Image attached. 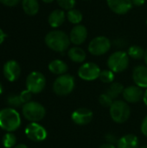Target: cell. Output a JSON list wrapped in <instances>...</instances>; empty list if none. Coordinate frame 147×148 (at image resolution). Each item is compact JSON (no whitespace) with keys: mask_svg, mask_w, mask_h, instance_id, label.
<instances>
[{"mask_svg":"<svg viewBox=\"0 0 147 148\" xmlns=\"http://www.w3.org/2000/svg\"><path fill=\"white\" fill-rule=\"evenodd\" d=\"M45 42L50 49L56 52H63L69 47L70 38L62 30H53L46 35Z\"/></svg>","mask_w":147,"mask_h":148,"instance_id":"obj_1","label":"cell"},{"mask_svg":"<svg viewBox=\"0 0 147 148\" xmlns=\"http://www.w3.org/2000/svg\"><path fill=\"white\" fill-rule=\"evenodd\" d=\"M21 125V118L16 110L7 108L0 110V127L7 132L16 130Z\"/></svg>","mask_w":147,"mask_h":148,"instance_id":"obj_2","label":"cell"},{"mask_svg":"<svg viewBox=\"0 0 147 148\" xmlns=\"http://www.w3.org/2000/svg\"><path fill=\"white\" fill-rule=\"evenodd\" d=\"M109 113L112 120L119 124L126 122L131 114V109L126 101L117 100L114 101L109 108Z\"/></svg>","mask_w":147,"mask_h":148,"instance_id":"obj_3","label":"cell"},{"mask_svg":"<svg viewBox=\"0 0 147 148\" xmlns=\"http://www.w3.org/2000/svg\"><path fill=\"white\" fill-rule=\"evenodd\" d=\"M75 78L68 74L59 75L53 84V91L55 95L60 96H65L71 94L75 88Z\"/></svg>","mask_w":147,"mask_h":148,"instance_id":"obj_4","label":"cell"},{"mask_svg":"<svg viewBox=\"0 0 147 148\" xmlns=\"http://www.w3.org/2000/svg\"><path fill=\"white\" fill-rule=\"evenodd\" d=\"M22 111L24 118L31 122L40 121L44 118L46 114L44 107L42 104L32 101L23 104Z\"/></svg>","mask_w":147,"mask_h":148,"instance_id":"obj_5","label":"cell"},{"mask_svg":"<svg viewBox=\"0 0 147 148\" xmlns=\"http://www.w3.org/2000/svg\"><path fill=\"white\" fill-rule=\"evenodd\" d=\"M129 65L128 55L124 51H116L107 60V66L113 73H120L127 69Z\"/></svg>","mask_w":147,"mask_h":148,"instance_id":"obj_6","label":"cell"},{"mask_svg":"<svg viewBox=\"0 0 147 148\" xmlns=\"http://www.w3.org/2000/svg\"><path fill=\"white\" fill-rule=\"evenodd\" d=\"M46 85V79L44 75L37 71L31 72L26 79V87L32 94L41 93Z\"/></svg>","mask_w":147,"mask_h":148,"instance_id":"obj_7","label":"cell"},{"mask_svg":"<svg viewBox=\"0 0 147 148\" xmlns=\"http://www.w3.org/2000/svg\"><path fill=\"white\" fill-rule=\"evenodd\" d=\"M111 48V42L105 36L94 38L88 44V51L94 56H102Z\"/></svg>","mask_w":147,"mask_h":148,"instance_id":"obj_8","label":"cell"},{"mask_svg":"<svg viewBox=\"0 0 147 148\" xmlns=\"http://www.w3.org/2000/svg\"><path fill=\"white\" fill-rule=\"evenodd\" d=\"M101 71V70L97 64L94 62H86L80 67L78 70V75L81 79L90 82L98 79Z\"/></svg>","mask_w":147,"mask_h":148,"instance_id":"obj_9","label":"cell"},{"mask_svg":"<svg viewBox=\"0 0 147 148\" xmlns=\"http://www.w3.org/2000/svg\"><path fill=\"white\" fill-rule=\"evenodd\" d=\"M26 136L32 141L39 142L47 138L46 129L37 122H31L25 128Z\"/></svg>","mask_w":147,"mask_h":148,"instance_id":"obj_10","label":"cell"},{"mask_svg":"<svg viewBox=\"0 0 147 148\" xmlns=\"http://www.w3.org/2000/svg\"><path fill=\"white\" fill-rule=\"evenodd\" d=\"M71 119L76 125H88L93 120V112L87 108H80L73 112Z\"/></svg>","mask_w":147,"mask_h":148,"instance_id":"obj_11","label":"cell"},{"mask_svg":"<svg viewBox=\"0 0 147 148\" xmlns=\"http://www.w3.org/2000/svg\"><path fill=\"white\" fill-rule=\"evenodd\" d=\"M125 101L129 103H137L143 99L144 92L138 86H129L124 88L122 93Z\"/></svg>","mask_w":147,"mask_h":148,"instance_id":"obj_12","label":"cell"},{"mask_svg":"<svg viewBox=\"0 0 147 148\" xmlns=\"http://www.w3.org/2000/svg\"><path fill=\"white\" fill-rule=\"evenodd\" d=\"M109 8L116 14H126L133 7L132 0H107Z\"/></svg>","mask_w":147,"mask_h":148,"instance_id":"obj_13","label":"cell"},{"mask_svg":"<svg viewBox=\"0 0 147 148\" xmlns=\"http://www.w3.org/2000/svg\"><path fill=\"white\" fill-rule=\"evenodd\" d=\"M21 73V69L19 64L13 60L8 61L3 66V75L9 82L16 81Z\"/></svg>","mask_w":147,"mask_h":148,"instance_id":"obj_14","label":"cell"},{"mask_svg":"<svg viewBox=\"0 0 147 148\" xmlns=\"http://www.w3.org/2000/svg\"><path fill=\"white\" fill-rule=\"evenodd\" d=\"M88 36V30L83 25H76L75 26L70 32V42L75 45L82 44Z\"/></svg>","mask_w":147,"mask_h":148,"instance_id":"obj_15","label":"cell"},{"mask_svg":"<svg viewBox=\"0 0 147 148\" xmlns=\"http://www.w3.org/2000/svg\"><path fill=\"white\" fill-rule=\"evenodd\" d=\"M133 79L136 86L147 88V66H137L133 69Z\"/></svg>","mask_w":147,"mask_h":148,"instance_id":"obj_16","label":"cell"},{"mask_svg":"<svg viewBox=\"0 0 147 148\" xmlns=\"http://www.w3.org/2000/svg\"><path fill=\"white\" fill-rule=\"evenodd\" d=\"M117 148H139V140L134 134H126L117 141Z\"/></svg>","mask_w":147,"mask_h":148,"instance_id":"obj_17","label":"cell"},{"mask_svg":"<svg viewBox=\"0 0 147 148\" xmlns=\"http://www.w3.org/2000/svg\"><path fill=\"white\" fill-rule=\"evenodd\" d=\"M65 20V13L62 10H55L49 16V23L53 28L61 26Z\"/></svg>","mask_w":147,"mask_h":148,"instance_id":"obj_18","label":"cell"},{"mask_svg":"<svg viewBox=\"0 0 147 148\" xmlns=\"http://www.w3.org/2000/svg\"><path fill=\"white\" fill-rule=\"evenodd\" d=\"M49 69L55 75H62L68 71V65L61 60H54L49 64Z\"/></svg>","mask_w":147,"mask_h":148,"instance_id":"obj_19","label":"cell"},{"mask_svg":"<svg viewBox=\"0 0 147 148\" xmlns=\"http://www.w3.org/2000/svg\"><path fill=\"white\" fill-rule=\"evenodd\" d=\"M68 57L74 62L81 63L83 62L86 59V52L80 47H73L68 52Z\"/></svg>","mask_w":147,"mask_h":148,"instance_id":"obj_20","label":"cell"},{"mask_svg":"<svg viewBox=\"0 0 147 148\" xmlns=\"http://www.w3.org/2000/svg\"><path fill=\"white\" fill-rule=\"evenodd\" d=\"M22 6L27 15L34 16L39 10V3L37 0H23Z\"/></svg>","mask_w":147,"mask_h":148,"instance_id":"obj_21","label":"cell"},{"mask_svg":"<svg viewBox=\"0 0 147 148\" xmlns=\"http://www.w3.org/2000/svg\"><path fill=\"white\" fill-rule=\"evenodd\" d=\"M124 87L121 83L119 82H113L112 83L109 88L107 90V94L112 98V99H116L123 93Z\"/></svg>","mask_w":147,"mask_h":148,"instance_id":"obj_22","label":"cell"},{"mask_svg":"<svg viewBox=\"0 0 147 148\" xmlns=\"http://www.w3.org/2000/svg\"><path fill=\"white\" fill-rule=\"evenodd\" d=\"M67 17L70 23H72L74 24H78L82 20V14L80 10L72 9V10H68V12L67 13Z\"/></svg>","mask_w":147,"mask_h":148,"instance_id":"obj_23","label":"cell"},{"mask_svg":"<svg viewBox=\"0 0 147 148\" xmlns=\"http://www.w3.org/2000/svg\"><path fill=\"white\" fill-rule=\"evenodd\" d=\"M128 55L133 59H141L145 56V50L139 46H132L128 49Z\"/></svg>","mask_w":147,"mask_h":148,"instance_id":"obj_24","label":"cell"},{"mask_svg":"<svg viewBox=\"0 0 147 148\" xmlns=\"http://www.w3.org/2000/svg\"><path fill=\"white\" fill-rule=\"evenodd\" d=\"M99 78L104 83H112L114 80V74L110 69L102 70L101 71Z\"/></svg>","mask_w":147,"mask_h":148,"instance_id":"obj_25","label":"cell"},{"mask_svg":"<svg viewBox=\"0 0 147 148\" xmlns=\"http://www.w3.org/2000/svg\"><path fill=\"white\" fill-rule=\"evenodd\" d=\"M16 138L13 134L8 133L3 138V145L5 148H11L16 145Z\"/></svg>","mask_w":147,"mask_h":148,"instance_id":"obj_26","label":"cell"},{"mask_svg":"<svg viewBox=\"0 0 147 148\" xmlns=\"http://www.w3.org/2000/svg\"><path fill=\"white\" fill-rule=\"evenodd\" d=\"M113 101H114L113 99H112L107 93L101 95L99 97V102L104 108H110Z\"/></svg>","mask_w":147,"mask_h":148,"instance_id":"obj_27","label":"cell"},{"mask_svg":"<svg viewBox=\"0 0 147 148\" xmlns=\"http://www.w3.org/2000/svg\"><path fill=\"white\" fill-rule=\"evenodd\" d=\"M7 102L10 106H12V107H15V108H17V107H20L22 104H23L20 99V96L19 95H10L8 98H7Z\"/></svg>","mask_w":147,"mask_h":148,"instance_id":"obj_28","label":"cell"},{"mask_svg":"<svg viewBox=\"0 0 147 148\" xmlns=\"http://www.w3.org/2000/svg\"><path fill=\"white\" fill-rule=\"evenodd\" d=\"M59 6L64 10H72L75 5V0H56Z\"/></svg>","mask_w":147,"mask_h":148,"instance_id":"obj_29","label":"cell"},{"mask_svg":"<svg viewBox=\"0 0 147 148\" xmlns=\"http://www.w3.org/2000/svg\"><path fill=\"white\" fill-rule=\"evenodd\" d=\"M19 96H20V99H21L22 102L23 104H25V103H28V102L31 101L30 100H31V97H32V93L29 90L26 89V90L22 91V93L19 95Z\"/></svg>","mask_w":147,"mask_h":148,"instance_id":"obj_30","label":"cell"},{"mask_svg":"<svg viewBox=\"0 0 147 148\" xmlns=\"http://www.w3.org/2000/svg\"><path fill=\"white\" fill-rule=\"evenodd\" d=\"M21 0H0V3H2L3 4L6 5V6H15Z\"/></svg>","mask_w":147,"mask_h":148,"instance_id":"obj_31","label":"cell"},{"mask_svg":"<svg viewBox=\"0 0 147 148\" xmlns=\"http://www.w3.org/2000/svg\"><path fill=\"white\" fill-rule=\"evenodd\" d=\"M141 133L147 137V115L144 118L141 123Z\"/></svg>","mask_w":147,"mask_h":148,"instance_id":"obj_32","label":"cell"},{"mask_svg":"<svg viewBox=\"0 0 147 148\" xmlns=\"http://www.w3.org/2000/svg\"><path fill=\"white\" fill-rule=\"evenodd\" d=\"M106 139H107V142L110 143V144H113V143H115L116 140H116V137H115L113 134H107V135L106 136Z\"/></svg>","mask_w":147,"mask_h":148,"instance_id":"obj_33","label":"cell"},{"mask_svg":"<svg viewBox=\"0 0 147 148\" xmlns=\"http://www.w3.org/2000/svg\"><path fill=\"white\" fill-rule=\"evenodd\" d=\"M114 43H115V45H116V46H119V47H123V46L126 44L125 41H124V40H122V39L115 40V41H114Z\"/></svg>","mask_w":147,"mask_h":148,"instance_id":"obj_34","label":"cell"},{"mask_svg":"<svg viewBox=\"0 0 147 148\" xmlns=\"http://www.w3.org/2000/svg\"><path fill=\"white\" fill-rule=\"evenodd\" d=\"M132 2H133V4L136 6H140L145 3L146 0H132Z\"/></svg>","mask_w":147,"mask_h":148,"instance_id":"obj_35","label":"cell"},{"mask_svg":"<svg viewBox=\"0 0 147 148\" xmlns=\"http://www.w3.org/2000/svg\"><path fill=\"white\" fill-rule=\"evenodd\" d=\"M100 148H116L114 147L113 144H110V143H107V144H103L102 146H101Z\"/></svg>","mask_w":147,"mask_h":148,"instance_id":"obj_36","label":"cell"},{"mask_svg":"<svg viewBox=\"0 0 147 148\" xmlns=\"http://www.w3.org/2000/svg\"><path fill=\"white\" fill-rule=\"evenodd\" d=\"M4 38H5V34H4V32L0 29V44L4 41Z\"/></svg>","mask_w":147,"mask_h":148,"instance_id":"obj_37","label":"cell"},{"mask_svg":"<svg viewBox=\"0 0 147 148\" xmlns=\"http://www.w3.org/2000/svg\"><path fill=\"white\" fill-rule=\"evenodd\" d=\"M142 100H143L144 103L147 106V89L144 92V95H143V99Z\"/></svg>","mask_w":147,"mask_h":148,"instance_id":"obj_38","label":"cell"},{"mask_svg":"<svg viewBox=\"0 0 147 148\" xmlns=\"http://www.w3.org/2000/svg\"><path fill=\"white\" fill-rule=\"evenodd\" d=\"M14 148H28V147H27V146H26V145H24V144H19V145L16 146Z\"/></svg>","mask_w":147,"mask_h":148,"instance_id":"obj_39","label":"cell"},{"mask_svg":"<svg viewBox=\"0 0 147 148\" xmlns=\"http://www.w3.org/2000/svg\"><path fill=\"white\" fill-rule=\"evenodd\" d=\"M144 58H145V62L147 65V49L145 51V56H144Z\"/></svg>","mask_w":147,"mask_h":148,"instance_id":"obj_40","label":"cell"},{"mask_svg":"<svg viewBox=\"0 0 147 148\" xmlns=\"http://www.w3.org/2000/svg\"><path fill=\"white\" fill-rule=\"evenodd\" d=\"M44 3H52L54 0H42Z\"/></svg>","mask_w":147,"mask_h":148,"instance_id":"obj_41","label":"cell"},{"mask_svg":"<svg viewBox=\"0 0 147 148\" xmlns=\"http://www.w3.org/2000/svg\"><path fill=\"white\" fill-rule=\"evenodd\" d=\"M3 86H2V84H1V82H0V95L3 93Z\"/></svg>","mask_w":147,"mask_h":148,"instance_id":"obj_42","label":"cell"},{"mask_svg":"<svg viewBox=\"0 0 147 148\" xmlns=\"http://www.w3.org/2000/svg\"><path fill=\"white\" fill-rule=\"evenodd\" d=\"M140 148H147V146H143V147H141Z\"/></svg>","mask_w":147,"mask_h":148,"instance_id":"obj_43","label":"cell"},{"mask_svg":"<svg viewBox=\"0 0 147 148\" xmlns=\"http://www.w3.org/2000/svg\"><path fill=\"white\" fill-rule=\"evenodd\" d=\"M146 23H147V21H146Z\"/></svg>","mask_w":147,"mask_h":148,"instance_id":"obj_44","label":"cell"}]
</instances>
